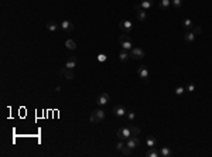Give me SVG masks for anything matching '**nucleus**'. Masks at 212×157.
I'll return each instance as SVG.
<instances>
[{"instance_id":"f257e3e1","label":"nucleus","mask_w":212,"mask_h":157,"mask_svg":"<svg viewBox=\"0 0 212 157\" xmlns=\"http://www.w3.org/2000/svg\"><path fill=\"white\" fill-rule=\"evenodd\" d=\"M103 119H105V112H103L102 109L93 111L89 116V120L92 122V123H99V122H102Z\"/></svg>"},{"instance_id":"f03ea898","label":"nucleus","mask_w":212,"mask_h":157,"mask_svg":"<svg viewBox=\"0 0 212 157\" xmlns=\"http://www.w3.org/2000/svg\"><path fill=\"white\" fill-rule=\"evenodd\" d=\"M116 136L120 139V140H127L129 137H132V132H130V127H120Z\"/></svg>"},{"instance_id":"7ed1b4c3","label":"nucleus","mask_w":212,"mask_h":157,"mask_svg":"<svg viewBox=\"0 0 212 157\" xmlns=\"http://www.w3.org/2000/svg\"><path fill=\"white\" fill-rule=\"evenodd\" d=\"M130 57L133 59H141L144 57V51H143L141 48H139V47L132 48V50H130Z\"/></svg>"},{"instance_id":"20e7f679","label":"nucleus","mask_w":212,"mask_h":157,"mask_svg":"<svg viewBox=\"0 0 212 157\" xmlns=\"http://www.w3.org/2000/svg\"><path fill=\"white\" fill-rule=\"evenodd\" d=\"M132 27H133V24H132V21H129V20H124V21H120V23H119V28L126 34H129L132 31Z\"/></svg>"},{"instance_id":"39448f33","label":"nucleus","mask_w":212,"mask_h":157,"mask_svg":"<svg viewBox=\"0 0 212 157\" xmlns=\"http://www.w3.org/2000/svg\"><path fill=\"white\" fill-rule=\"evenodd\" d=\"M139 144H140V139H139V136H132V137L127 139V146L132 149V150L136 149Z\"/></svg>"},{"instance_id":"423d86ee","label":"nucleus","mask_w":212,"mask_h":157,"mask_svg":"<svg viewBox=\"0 0 212 157\" xmlns=\"http://www.w3.org/2000/svg\"><path fill=\"white\" fill-rule=\"evenodd\" d=\"M96 101H98V103L102 105V106H103V105H106V103H108V102L110 101V96L108 95V93H106V92H102V93L98 96Z\"/></svg>"},{"instance_id":"0eeeda50","label":"nucleus","mask_w":212,"mask_h":157,"mask_svg":"<svg viewBox=\"0 0 212 157\" xmlns=\"http://www.w3.org/2000/svg\"><path fill=\"white\" fill-rule=\"evenodd\" d=\"M137 75H139L141 79H144L146 82L148 81V69L146 67H140V68L137 69Z\"/></svg>"},{"instance_id":"6e6552de","label":"nucleus","mask_w":212,"mask_h":157,"mask_svg":"<svg viewBox=\"0 0 212 157\" xmlns=\"http://www.w3.org/2000/svg\"><path fill=\"white\" fill-rule=\"evenodd\" d=\"M195 37H197V35H195L192 31H190V30H187L185 33H184V41H185V43H190V44L194 43V41H195Z\"/></svg>"},{"instance_id":"1a4fd4ad","label":"nucleus","mask_w":212,"mask_h":157,"mask_svg":"<svg viewBox=\"0 0 212 157\" xmlns=\"http://www.w3.org/2000/svg\"><path fill=\"white\" fill-rule=\"evenodd\" d=\"M61 74L64 75L67 79H74V77H75V74H74V69H68V68H62L61 69Z\"/></svg>"},{"instance_id":"9d476101","label":"nucleus","mask_w":212,"mask_h":157,"mask_svg":"<svg viewBox=\"0 0 212 157\" xmlns=\"http://www.w3.org/2000/svg\"><path fill=\"white\" fill-rule=\"evenodd\" d=\"M61 28H62L64 31H72V30H74V24L71 23L69 20H64V21L61 23Z\"/></svg>"},{"instance_id":"9b49d317","label":"nucleus","mask_w":212,"mask_h":157,"mask_svg":"<svg viewBox=\"0 0 212 157\" xmlns=\"http://www.w3.org/2000/svg\"><path fill=\"white\" fill-rule=\"evenodd\" d=\"M77 67V57H69V59L67 61V64H65V68H68V69H74Z\"/></svg>"},{"instance_id":"f8f14e48","label":"nucleus","mask_w":212,"mask_h":157,"mask_svg":"<svg viewBox=\"0 0 212 157\" xmlns=\"http://www.w3.org/2000/svg\"><path fill=\"white\" fill-rule=\"evenodd\" d=\"M158 7H160L161 10H164V12H167L171 6V0H160V4H158Z\"/></svg>"},{"instance_id":"ddd939ff","label":"nucleus","mask_w":212,"mask_h":157,"mask_svg":"<svg viewBox=\"0 0 212 157\" xmlns=\"http://www.w3.org/2000/svg\"><path fill=\"white\" fill-rule=\"evenodd\" d=\"M141 9L143 10H148V9H151L153 4H154V0H141Z\"/></svg>"},{"instance_id":"4468645a","label":"nucleus","mask_w":212,"mask_h":157,"mask_svg":"<svg viewBox=\"0 0 212 157\" xmlns=\"http://www.w3.org/2000/svg\"><path fill=\"white\" fill-rule=\"evenodd\" d=\"M113 113H115L116 116H124L126 115V109L123 106H115L113 108Z\"/></svg>"},{"instance_id":"2eb2a0df","label":"nucleus","mask_w":212,"mask_h":157,"mask_svg":"<svg viewBox=\"0 0 212 157\" xmlns=\"http://www.w3.org/2000/svg\"><path fill=\"white\" fill-rule=\"evenodd\" d=\"M136 17H137L139 21H144V20L147 19V14H146V12L141 9V10H139V12H136Z\"/></svg>"},{"instance_id":"dca6fc26","label":"nucleus","mask_w":212,"mask_h":157,"mask_svg":"<svg viewBox=\"0 0 212 157\" xmlns=\"http://www.w3.org/2000/svg\"><path fill=\"white\" fill-rule=\"evenodd\" d=\"M171 154H173V151L170 150V147H161L160 156H163V157H170Z\"/></svg>"},{"instance_id":"f3484780","label":"nucleus","mask_w":212,"mask_h":157,"mask_svg":"<svg viewBox=\"0 0 212 157\" xmlns=\"http://www.w3.org/2000/svg\"><path fill=\"white\" fill-rule=\"evenodd\" d=\"M65 47H67L68 50H77V43H75L74 40H67V41H65Z\"/></svg>"},{"instance_id":"a211bd4d","label":"nucleus","mask_w":212,"mask_h":157,"mask_svg":"<svg viewBox=\"0 0 212 157\" xmlns=\"http://www.w3.org/2000/svg\"><path fill=\"white\" fill-rule=\"evenodd\" d=\"M146 156L147 157H158L160 156V153L156 150V147H150V150L146 153Z\"/></svg>"},{"instance_id":"6ab92c4d","label":"nucleus","mask_w":212,"mask_h":157,"mask_svg":"<svg viewBox=\"0 0 212 157\" xmlns=\"http://www.w3.org/2000/svg\"><path fill=\"white\" fill-rule=\"evenodd\" d=\"M47 28H48L50 31H57L58 24L55 23V21H48V23H47Z\"/></svg>"},{"instance_id":"aec40b11","label":"nucleus","mask_w":212,"mask_h":157,"mask_svg":"<svg viewBox=\"0 0 212 157\" xmlns=\"http://www.w3.org/2000/svg\"><path fill=\"white\" fill-rule=\"evenodd\" d=\"M129 57H130V54L127 52V50H123V51L120 52V55H119V59L124 62V61H127L129 59Z\"/></svg>"},{"instance_id":"412c9836","label":"nucleus","mask_w":212,"mask_h":157,"mask_svg":"<svg viewBox=\"0 0 212 157\" xmlns=\"http://www.w3.org/2000/svg\"><path fill=\"white\" fill-rule=\"evenodd\" d=\"M182 26H184V28H187V30L192 28V20L191 19H184L182 20Z\"/></svg>"},{"instance_id":"4be33fe9","label":"nucleus","mask_w":212,"mask_h":157,"mask_svg":"<svg viewBox=\"0 0 212 157\" xmlns=\"http://www.w3.org/2000/svg\"><path fill=\"white\" fill-rule=\"evenodd\" d=\"M126 41H132V40H130V35H129V34L123 33L122 35H120V37H119V43H120V44H122V43H126Z\"/></svg>"},{"instance_id":"5701e85b","label":"nucleus","mask_w":212,"mask_h":157,"mask_svg":"<svg viewBox=\"0 0 212 157\" xmlns=\"http://www.w3.org/2000/svg\"><path fill=\"white\" fill-rule=\"evenodd\" d=\"M171 6L173 9H180L182 6V0H171Z\"/></svg>"},{"instance_id":"b1692460","label":"nucleus","mask_w":212,"mask_h":157,"mask_svg":"<svg viewBox=\"0 0 212 157\" xmlns=\"http://www.w3.org/2000/svg\"><path fill=\"white\" fill-rule=\"evenodd\" d=\"M130 132H132V136H139L140 135V127L133 126V127H130Z\"/></svg>"},{"instance_id":"393cba45","label":"nucleus","mask_w":212,"mask_h":157,"mask_svg":"<svg viewBox=\"0 0 212 157\" xmlns=\"http://www.w3.org/2000/svg\"><path fill=\"white\" fill-rule=\"evenodd\" d=\"M156 143H157V142H156V139H154V137H148L147 140H146V144H147L148 147H154Z\"/></svg>"},{"instance_id":"a878e982","label":"nucleus","mask_w":212,"mask_h":157,"mask_svg":"<svg viewBox=\"0 0 212 157\" xmlns=\"http://www.w3.org/2000/svg\"><path fill=\"white\" fill-rule=\"evenodd\" d=\"M191 31H192L195 35H201V34H202V28H201L199 26H195V27H192V30H191Z\"/></svg>"},{"instance_id":"bb28decb","label":"nucleus","mask_w":212,"mask_h":157,"mask_svg":"<svg viewBox=\"0 0 212 157\" xmlns=\"http://www.w3.org/2000/svg\"><path fill=\"white\" fill-rule=\"evenodd\" d=\"M120 46L123 47V50H132V41H126V43H122Z\"/></svg>"},{"instance_id":"cd10ccee","label":"nucleus","mask_w":212,"mask_h":157,"mask_svg":"<svg viewBox=\"0 0 212 157\" xmlns=\"http://www.w3.org/2000/svg\"><path fill=\"white\" fill-rule=\"evenodd\" d=\"M130 151H132V149H130L127 144H126V146H124V147L122 149V154H124V156H129V154H130Z\"/></svg>"},{"instance_id":"c85d7f7f","label":"nucleus","mask_w":212,"mask_h":157,"mask_svg":"<svg viewBox=\"0 0 212 157\" xmlns=\"http://www.w3.org/2000/svg\"><path fill=\"white\" fill-rule=\"evenodd\" d=\"M184 91H185L184 86H177V88H175V93H177V95H182Z\"/></svg>"},{"instance_id":"c756f323","label":"nucleus","mask_w":212,"mask_h":157,"mask_svg":"<svg viewBox=\"0 0 212 157\" xmlns=\"http://www.w3.org/2000/svg\"><path fill=\"white\" fill-rule=\"evenodd\" d=\"M185 91H188V92H194V91H195V85H194V84H188V85L185 86Z\"/></svg>"},{"instance_id":"7c9ffc66","label":"nucleus","mask_w":212,"mask_h":157,"mask_svg":"<svg viewBox=\"0 0 212 157\" xmlns=\"http://www.w3.org/2000/svg\"><path fill=\"white\" fill-rule=\"evenodd\" d=\"M124 147V143H123V140H120L119 143L116 144V150H119V151H122V149Z\"/></svg>"},{"instance_id":"2f4dec72","label":"nucleus","mask_w":212,"mask_h":157,"mask_svg":"<svg viewBox=\"0 0 212 157\" xmlns=\"http://www.w3.org/2000/svg\"><path fill=\"white\" fill-rule=\"evenodd\" d=\"M98 61L105 62V61H106V55H105V54H99V55H98Z\"/></svg>"},{"instance_id":"473e14b6","label":"nucleus","mask_w":212,"mask_h":157,"mask_svg":"<svg viewBox=\"0 0 212 157\" xmlns=\"http://www.w3.org/2000/svg\"><path fill=\"white\" fill-rule=\"evenodd\" d=\"M127 119H129V120H133V119H135V113H133V112H129V113H127Z\"/></svg>"},{"instance_id":"72a5a7b5","label":"nucleus","mask_w":212,"mask_h":157,"mask_svg":"<svg viewBox=\"0 0 212 157\" xmlns=\"http://www.w3.org/2000/svg\"><path fill=\"white\" fill-rule=\"evenodd\" d=\"M133 7H135V10H136V12H139V10H141V4H140V3H136V4H135Z\"/></svg>"}]
</instances>
